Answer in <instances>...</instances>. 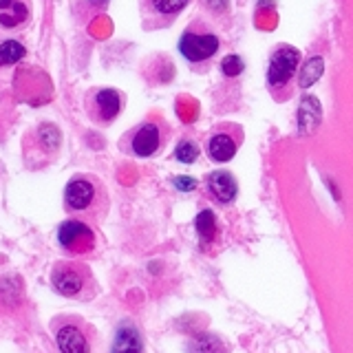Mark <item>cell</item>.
Segmentation results:
<instances>
[{"label": "cell", "mask_w": 353, "mask_h": 353, "mask_svg": "<svg viewBox=\"0 0 353 353\" xmlns=\"http://www.w3.org/2000/svg\"><path fill=\"white\" fill-rule=\"evenodd\" d=\"M86 110L95 124H110L121 110V95L115 88H97L88 95Z\"/></svg>", "instance_id": "52a82bcc"}, {"label": "cell", "mask_w": 353, "mask_h": 353, "mask_svg": "<svg viewBox=\"0 0 353 353\" xmlns=\"http://www.w3.org/2000/svg\"><path fill=\"white\" fill-rule=\"evenodd\" d=\"M298 64H301V51L290 47V44H283L272 53L268 66V84L272 91H281V88L290 86L292 77L298 71Z\"/></svg>", "instance_id": "5b68a950"}, {"label": "cell", "mask_w": 353, "mask_h": 353, "mask_svg": "<svg viewBox=\"0 0 353 353\" xmlns=\"http://www.w3.org/2000/svg\"><path fill=\"white\" fill-rule=\"evenodd\" d=\"M58 243L66 254L84 256L95 250V232L82 219H69L58 228Z\"/></svg>", "instance_id": "277c9868"}, {"label": "cell", "mask_w": 353, "mask_h": 353, "mask_svg": "<svg viewBox=\"0 0 353 353\" xmlns=\"http://www.w3.org/2000/svg\"><path fill=\"white\" fill-rule=\"evenodd\" d=\"M36 141L44 154H55L62 143V135H60V128L55 124H40L36 130Z\"/></svg>", "instance_id": "e0dca14e"}, {"label": "cell", "mask_w": 353, "mask_h": 353, "mask_svg": "<svg viewBox=\"0 0 353 353\" xmlns=\"http://www.w3.org/2000/svg\"><path fill=\"white\" fill-rule=\"evenodd\" d=\"M110 353H143V340L139 329L132 323H121L115 331Z\"/></svg>", "instance_id": "5bb4252c"}, {"label": "cell", "mask_w": 353, "mask_h": 353, "mask_svg": "<svg viewBox=\"0 0 353 353\" xmlns=\"http://www.w3.org/2000/svg\"><path fill=\"white\" fill-rule=\"evenodd\" d=\"M203 3L212 14H225L230 9V0H203Z\"/></svg>", "instance_id": "603a6c76"}, {"label": "cell", "mask_w": 353, "mask_h": 353, "mask_svg": "<svg viewBox=\"0 0 353 353\" xmlns=\"http://www.w3.org/2000/svg\"><path fill=\"white\" fill-rule=\"evenodd\" d=\"M190 0H141V14L146 16V22L154 25H168L188 7Z\"/></svg>", "instance_id": "30bf717a"}, {"label": "cell", "mask_w": 353, "mask_h": 353, "mask_svg": "<svg viewBox=\"0 0 353 353\" xmlns=\"http://www.w3.org/2000/svg\"><path fill=\"white\" fill-rule=\"evenodd\" d=\"M51 285L58 294L64 298H73V301H88L97 292L91 270L84 263L75 261L55 263L51 270Z\"/></svg>", "instance_id": "7a4b0ae2"}, {"label": "cell", "mask_w": 353, "mask_h": 353, "mask_svg": "<svg viewBox=\"0 0 353 353\" xmlns=\"http://www.w3.org/2000/svg\"><path fill=\"white\" fill-rule=\"evenodd\" d=\"M172 183H174V188H179V190H183V192H192V190H196V179H192V176H188V174L174 176Z\"/></svg>", "instance_id": "7402d4cb"}, {"label": "cell", "mask_w": 353, "mask_h": 353, "mask_svg": "<svg viewBox=\"0 0 353 353\" xmlns=\"http://www.w3.org/2000/svg\"><path fill=\"white\" fill-rule=\"evenodd\" d=\"M323 71H325V60L320 58V55H312V58L303 64L301 73H298V84H301L303 88L314 86L320 80Z\"/></svg>", "instance_id": "ac0fdd59"}, {"label": "cell", "mask_w": 353, "mask_h": 353, "mask_svg": "<svg viewBox=\"0 0 353 353\" xmlns=\"http://www.w3.org/2000/svg\"><path fill=\"white\" fill-rule=\"evenodd\" d=\"M64 208L75 216L99 221L108 208V196L99 179L91 174H77L64 188Z\"/></svg>", "instance_id": "6da1fadb"}, {"label": "cell", "mask_w": 353, "mask_h": 353, "mask_svg": "<svg viewBox=\"0 0 353 353\" xmlns=\"http://www.w3.org/2000/svg\"><path fill=\"white\" fill-rule=\"evenodd\" d=\"M27 49L18 40H5L0 44V66H11L25 58Z\"/></svg>", "instance_id": "d6986e66"}, {"label": "cell", "mask_w": 353, "mask_h": 353, "mask_svg": "<svg viewBox=\"0 0 353 353\" xmlns=\"http://www.w3.org/2000/svg\"><path fill=\"white\" fill-rule=\"evenodd\" d=\"M205 190L208 194L214 199L216 203L228 205L236 199L239 194V183L234 179V174L228 170H214L205 176Z\"/></svg>", "instance_id": "9c48e42d"}, {"label": "cell", "mask_w": 353, "mask_h": 353, "mask_svg": "<svg viewBox=\"0 0 353 353\" xmlns=\"http://www.w3.org/2000/svg\"><path fill=\"white\" fill-rule=\"evenodd\" d=\"M188 353H228V345L214 334H199L188 342Z\"/></svg>", "instance_id": "2e32d148"}, {"label": "cell", "mask_w": 353, "mask_h": 353, "mask_svg": "<svg viewBox=\"0 0 353 353\" xmlns=\"http://www.w3.org/2000/svg\"><path fill=\"white\" fill-rule=\"evenodd\" d=\"M55 342H58L60 353H91L88 331L77 320L58 325V329H55Z\"/></svg>", "instance_id": "ba28073f"}, {"label": "cell", "mask_w": 353, "mask_h": 353, "mask_svg": "<svg viewBox=\"0 0 353 353\" xmlns=\"http://www.w3.org/2000/svg\"><path fill=\"white\" fill-rule=\"evenodd\" d=\"M194 230H196L199 243H201L203 250L219 245L221 230H219L216 214L212 212V210H201V212L196 214V219H194Z\"/></svg>", "instance_id": "4fadbf2b"}, {"label": "cell", "mask_w": 353, "mask_h": 353, "mask_svg": "<svg viewBox=\"0 0 353 353\" xmlns=\"http://www.w3.org/2000/svg\"><path fill=\"white\" fill-rule=\"evenodd\" d=\"M165 139H168V130H165V126L159 124V121L150 119V121H143V124H139L135 130H132L124 143L135 157H152V154H157L163 148Z\"/></svg>", "instance_id": "3957f363"}, {"label": "cell", "mask_w": 353, "mask_h": 353, "mask_svg": "<svg viewBox=\"0 0 353 353\" xmlns=\"http://www.w3.org/2000/svg\"><path fill=\"white\" fill-rule=\"evenodd\" d=\"M239 141H241V135L232 137L230 132H214V135L210 137L205 143L208 157L212 161H221V163L230 161L239 150Z\"/></svg>", "instance_id": "8fae6325"}, {"label": "cell", "mask_w": 353, "mask_h": 353, "mask_svg": "<svg viewBox=\"0 0 353 353\" xmlns=\"http://www.w3.org/2000/svg\"><path fill=\"white\" fill-rule=\"evenodd\" d=\"M243 69H245V64H243L239 55H228V58H223V62H221V71H223V75H228V77L241 75Z\"/></svg>", "instance_id": "44dd1931"}, {"label": "cell", "mask_w": 353, "mask_h": 353, "mask_svg": "<svg viewBox=\"0 0 353 353\" xmlns=\"http://www.w3.org/2000/svg\"><path fill=\"white\" fill-rule=\"evenodd\" d=\"M29 3L27 0H0V27L18 29L29 20Z\"/></svg>", "instance_id": "7c38bea8"}, {"label": "cell", "mask_w": 353, "mask_h": 353, "mask_svg": "<svg viewBox=\"0 0 353 353\" xmlns=\"http://www.w3.org/2000/svg\"><path fill=\"white\" fill-rule=\"evenodd\" d=\"M179 51L183 58L192 64L208 62L210 58H214V53L219 51V38L210 31L188 29L183 31V36L179 40Z\"/></svg>", "instance_id": "8992f818"}, {"label": "cell", "mask_w": 353, "mask_h": 353, "mask_svg": "<svg viewBox=\"0 0 353 353\" xmlns=\"http://www.w3.org/2000/svg\"><path fill=\"white\" fill-rule=\"evenodd\" d=\"M199 154H201V150H199V143L194 139H181L179 146L174 148V157L179 163H194Z\"/></svg>", "instance_id": "ffe728a7"}, {"label": "cell", "mask_w": 353, "mask_h": 353, "mask_svg": "<svg viewBox=\"0 0 353 353\" xmlns=\"http://www.w3.org/2000/svg\"><path fill=\"white\" fill-rule=\"evenodd\" d=\"M320 119H323V108H320V102L314 95L303 97L301 106H298V130L301 135H309L320 126Z\"/></svg>", "instance_id": "9a60e30c"}]
</instances>
